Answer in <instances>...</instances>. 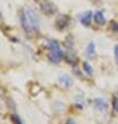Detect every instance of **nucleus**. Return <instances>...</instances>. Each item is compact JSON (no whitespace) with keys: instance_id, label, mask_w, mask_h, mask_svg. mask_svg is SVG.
Returning <instances> with one entry per match:
<instances>
[{"instance_id":"1","label":"nucleus","mask_w":118,"mask_h":124,"mask_svg":"<svg viewBox=\"0 0 118 124\" xmlns=\"http://www.w3.org/2000/svg\"><path fill=\"white\" fill-rule=\"evenodd\" d=\"M20 21L26 33L38 32L40 30V18L32 8H24L20 13Z\"/></svg>"},{"instance_id":"2","label":"nucleus","mask_w":118,"mask_h":124,"mask_svg":"<svg viewBox=\"0 0 118 124\" xmlns=\"http://www.w3.org/2000/svg\"><path fill=\"white\" fill-rule=\"evenodd\" d=\"M47 49L49 50V55H48V60H49L51 63L53 64H58L60 63L63 58L64 54H63V51L61 49V46L57 41L54 40H49L47 42Z\"/></svg>"},{"instance_id":"3","label":"nucleus","mask_w":118,"mask_h":124,"mask_svg":"<svg viewBox=\"0 0 118 124\" xmlns=\"http://www.w3.org/2000/svg\"><path fill=\"white\" fill-rule=\"evenodd\" d=\"M41 9H42L43 13H45L46 15H53V14L57 12V6H55L53 3H51L50 1H44L42 4H41Z\"/></svg>"},{"instance_id":"4","label":"nucleus","mask_w":118,"mask_h":124,"mask_svg":"<svg viewBox=\"0 0 118 124\" xmlns=\"http://www.w3.org/2000/svg\"><path fill=\"white\" fill-rule=\"evenodd\" d=\"M93 104H94V108L99 112H105L108 108V103L103 98H95L93 100Z\"/></svg>"},{"instance_id":"5","label":"nucleus","mask_w":118,"mask_h":124,"mask_svg":"<svg viewBox=\"0 0 118 124\" xmlns=\"http://www.w3.org/2000/svg\"><path fill=\"white\" fill-rule=\"evenodd\" d=\"M59 81H60L65 88H70L71 85H73V80H72V78L67 74L61 75V76L59 77Z\"/></svg>"},{"instance_id":"6","label":"nucleus","mask_w":118,"mask_h":124,"mask_svg":"<svg viewBox=\"0 0 118 124\" xmlns=\"http://www.w3.org/2000/svg\"><path fill=\"white\" fill-rule=\"evenodd\" d=\"M91 20H92V12H86L82 14L81 23L84 26H89L91 24Z\"/></svg>"},{"instance_id":"7","label":"nucleus","mask_w":118,"mask_h":124,"mask_svg":"<svg viewBox=\"0 0 118 124\" xmlns=\"http://www.w3.org/2000/svg\"><path fill=\"white\" fill-rule=\"evenodd\" d=\"M94 21L96 24H98V25H103V24H106L107 19H106L105 15H103V13L99 11L94 14Z\"/></svg>"},{"instance_id":"8","label":"nucleus","mask_w":118,"mask_h":124,"mask_svg":"<svg viewBox=\"0 0 118 124\" xmlns=\"http://www.w3.org/2000/svg\"><path fill=\"white\" fill-rule=\"evenodd\" d=\"M68 24H69V18L67 16H62L57 21V26L59 29H64Z\"/></svg>"},{"instance_id":"9","label":"nucleus","mask_w":118,"mask_h":124,"mask_svg":"<svg viewBox=\"0 0 118 124\" xmlns=\"http://www.w3.org/2000/svg\"><path fill=\"white\" fill-rule=\"evenodd\" d=\"M95 52V43L94 42H90L88 47L86 48V56L87 57H92L93 54Z\"/></svg>"},{"instance_id":"10","label":"nucleus","mask_w":118,"mask_h":124,"mask_svg":"<svg viewBox=\"0 0 118 124\" xmlns=\"http://www.w3.org/2000/svg\"><path fill=\"white\" fill-rule=\"evenodd\" d=\"M83 68H84V71L86 72L87 74L91 75L93 73V68L91 67V65H90L88 62H84V64H83Z\"/></svg>"},{"instance_id":"11","label":"nucleus","mask_w":118,"mask_h":124,"mask_svg":"<svg viewBox=\"0 0 118 124\" xmlns=\"http://www.w3.org/2000/svg\"><path fill=\"white\" fill-rule=\"evenodd\" d=\"M11 119H12L13 124H23L22 121H21V119H20L17 115H12L11 116Z\"/></svg>"},{"instance_id":"12","label":"nucleus","mask_w":118,"mask_h":124,"mask_svg":"<svg viewBox=\"0 0 118 124\" xmlns=\"http://www.w3.org/2000/svg\"><path fill=\"white\" fill-rule=\"evenodd\" d=\"M112 105H113V109H114V112L118 113V97H114V98H113Z\"/></svg>"},{"instance_id":"13","label":"nucleus","mask_w":118,"mask_h":124,"mask_svg":"<svg viewBox=\"0 0 118 124\" xmlns=\"http://www.w3.org/2000/svg\"><path fill=\"white\" fill-rule=\"evenodd\" d=\"M111 28H112L113 31L118 32V22L113 21V22H112V26H111Z\"/></svg>"},{"instance_id":"14","label":"nucleus","mask_w":118,"mask_h":124,"mask_svg":"<svg viewBox=\"0 0 118 124\" xmlns=\"http://www.w3.org/2000/svg\"><path fill=\"white\" fill-rule=\"evenodd\" d=\"M114 53H115V60H116V63L118 65V45L115 46L114 48Z\"/></svg>"},{"instance_id":"15","label":"nucleus","mask_w":118,"mask_h":124,"mask_svg":"<svg viewBox=\"0 0 118 124\" xmlns=\"http://www.w3.org/2000/svg\"><path fill=\"white\" fill-rule=\"evenodd\" d=\"M65 124H76V123H75V121H74L73 119H68L67 122H66Z\"/></svg>"}]
</instances>
